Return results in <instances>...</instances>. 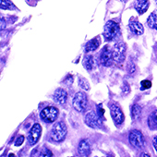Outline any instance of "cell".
Instances as JSON below:
<instances>
[{
  "label": "cell",
  "mask_w": 157,
  "mask_h": 157,
  "mask_svg": "<svg viewBox=\"0 0 157 157\" xmlns=\"http://www.w3.org/2000/svg\"><path fill=\"white\" fill-rule=\"evenodd\" d=\"M67 126L64 122L60 121L56 123V125L53 127L51 130V138L54 141L60 142L62 141L66 135H67Z\"/></svg>",
  "instance_id": "1"
},
{
  "label": "cell",
  "mask_w": 157,
  "mask_h": 157,
  "mask_svg": "<svg viewBox=\"0 0 157 157\" xmlns=\"http://www.w3.org/2000/svg\"><path fill=\"white\" fill-rule=\"evenodd\" d=\"M87 96L84 93L82 92H78L75 94L74 98H73V107L75 108V110H77L78 112H82L85 110V108L87 107Z\"/></svg>",
  "instance_id": "2"
},
{
  "label": "cell",
  "mask_w": 157,
  "mask_h": 157,
  "mask_svg": "<svg viewBox=\"0 0 157 157\" xmlns=\"http://www.w3.org/2000/svg\"><path fill=\"white\" fill-rule=\"evenodd\" d=\"M118 32H119V25L117 22H115L113 21H107L105 26V30H104L105 39L106 41L113 40L117 36Z\"/></svg>",
  "instance_id": "3"
},
{
  "label": "cell",
  "mask_w": 157,
  "mask_h": 157,
  "mask_svg": "<svg viewBox=\"0 0 157 157\" xmlns=\"http://www.w3.org/2000/svg\"><path fill=\"white\" fill-rule=\"evenodd\" d=\"M126 44L123 42H118L114 45L113 51H112V55H113V59L117 62V63H121L125 60L126 57Z\"/></svg>",
  "instance_id": "4"
},
{
  "label": "cell",
  "mask_w": 157,
  "mask_h": 157,
  "mask_svg": "<svg viewBox=\"0 0 157 157\" xmlns=\"http://www.w3.org/2000/svg\"><path fill=\"white\" fill-rule=\"evenodd\" d=\"M110 113H111L113 121L115 122V124L117 126H120L121 124H123L125 117H124V113L118 104L114 103L110 105Z\"/></svg>",
  "instance_id": "5"
},
{
  "label": "cell",
  "mask_w": 157,
  "mask_h": 157,
  "mask_svg": "<svg viewBox=\"0 0 157 157\" xmlns=\"http://www.w3.org/2000/svg\"><path fill=\"white\" fill-rule=\"evenodd\" d=\"M58 117V110L55 106H47L41 112V118L48 123H53Z\"/></svg>",
  "instance_id": "6"
},
{
  "label": "cell",
  "mask_w": 157,
  "mask_h": 157,
  "mask_svg": "<svg viewBox=\"0 0 157 157\" xmlns=\"http://www.w3.org/2000/svg\"><path fill=\"white\" fill-rule=\"evenodd\" d=\"M128 140H129L130 144L137 149H140L144 145L143 135L140 130H137V129H133L130 131V133L128 135Z\"/></svg>",
  "instance_id": "7"
},
{
  "label": "cell",
  "mask_w": 157,
  "mask_h": 157,
  "mask_svg": "<svg viewBox=\"0 0 157 157\" xmlns=\"http://www.w3.org/2000/svg\"><path fill=\"white\" fill-rule=\"evenodd\" d=\"M84 121H85L86 125L92 128H98L102 125L101 117H99V115H97L94 111H90L86 114Z\"/></svg>",
  "instance_id": "8"
},
{
  "label": "cell",
  "mask_w": 157,
  "mask_h": 157,
  "mask_svg": "<svg viewBox=\"0 0 157 157\" xmlns=\"http://www.w3.org/2000/svg\"><path fill=\"white\" fill-rule=\"evenodd\" d=\"M42 134V128L41 125L36 123L33 126V128H31L30 132H29V136H28V140L29 143L31 145H34L40 139Z\"/></svg>",
  "instance_id": "9"
},
{
  "label": "cell",
  "mask_w": 157,
  "mask_h": 157,
  "mask_svg": "<svg viewBox=\"0 0 157 157\" xmlns=\"http://www.w3.org/2000/svg\"><path fill=\"white\" fill-rule=\"evenodd\" d=\"M100 60H101V63L103 64V66H105V67L111 66L112 61H113L114 59H113L112 52L109 50L108 46H105V47L103 48V50H102V52H101Z\"/></svg>",
  "instance_id": "10"
},
{
  "label": "cell",
  "mask_w": 157,
  "mask_h": 157,
  "mask_svg": "<svg viewBox=\"0 0 157 157\" xmlns=\"http://www.w3.org/2000/svg\"><path fill=\"white\" fill-rule=\"evenodd\" d=\"M78 151L81 155L82 156H88L91 153V144L88 140H82L78 143Z\"/></svg>",
  "instance_id": "11"
},
{
  "label": "cell",
  "mask_w": 157,
  "mask_h": 157,
  "mask_svg": "<svg viewBox=\"0 0 157 157\" xmlns=\"http://www.w3.org/2000/svg\"><path fill=\"white\" fill-rule=\"evenodd\" d=\"M150 6V2L149 0H136L134 3V8L137 10V12L139 14H143L145 13Z\"/></svg>",
  "instance_id": "12"
},
{
  "label": "cell",
  "mask_w": 157,
  "mask_h": 157,
  "mask_svg": "<svg viewBox=\"0 0 157 157\" xmlns=\"http://www.w3.org/2000/svg\"><path fill=\"white\" fill-rule=\"evenodd\" d=\"M129 29L131 30V32L137 35H141L144 33V28L142 26V24L136 21L135 19H131L129 21Z\"/></svg>",
  "instance_id": "13"
},
{
  "label": "cell",
  "mask_w": 157,
  "mask_h": 157,
  "mask_svg": "<svg viewBox=\"0 0 157 157\" xmlns=\"http://www.w3.org/2000/svg\"><path fill=\"white\" fill-rule=\"evenodd\" d=\"M67 94L65 90L59 88L57 90H56L55 94H54V100L56 103L59 104V105H64L67 102Z\"/></svg>",
  "instance_id": "14"
},
{
  "label": "cell",
  "mask_w": 157,
  "mask_h": 157,
  "mask_svg": "<svg viewBox=\"0 0 157 157\" xmlns=\"http://www.w3.org/2000/svg\"><path fill=\"white\" fill-rule=\"evenodd\" d=\"M100 45V38L99 37H95L94 39H92L91 41H89L86 45H85V52L89 53L92 51L96 50Z\"/></svg>",
  "instance_id": "15"
},
{
  "label": "cell",
  "mask_w": 157,
  "mask_h": 157,
  "mask_svg": "<svg viewBox=\"0 0 157 157\" xmlns=\"http://www.w3.org/2000/svg\"><path fill=\"white\" fill-rule=\"evenodd\" d=\"M147 23L150 28L156 29L157 28V10H154L148 18Z\"/></svg>",
  "instance_id": "16"
},
{
  "label": "cell",
  "mask_w": 157,
  "mask_h": 157,
  "mask_svg": "<svg viewBox=\"0 0 157 157\" xmlns=\"http://www.w3.org/2000/svg\"><path fill=\"white\" fill-rule=\"evenodd\" d=\"M94 56L91 55L85 56L83 58V67L87 69V70H92L94 67Z\"/></svg>",
  "instance_id": "17"
},
{
  "label": "cell",
  "mask_w": 157,
  "mask_h": 157,
  "mask_svg": "<svg viewBox=\"0 0 157 157\" xmlns=\"http://www.w3.org/2000/svg\"><path fill=\"white\" fill-rule=\"evenodd\" d=\"M141 115V107L139 105H134L131 107V117L134 120H137L140 118Z\"/></svg>",
  "instance_id": "18"
},
{
  "label": "cell",
  "mask_w": 157,
  "mask_h": 157,
  "mask_svg": "<svg viewBox=\"0 0 157 157\" xmlns=\"http://www.w3.org/2000/svg\"><path fill=\"white\" fill-rule=\"evenodd\" d=\"M148 122H149V126L151 128H157V110H155L149 117Z\"/></svg>",
  "instance_id": "19"
},
{
  "label": "cell",
  "mask_w": 157,
  "mask_h": 157,
  "mask_svg": "<svg viewBox=\"0 0 157 157\" xmlns=\"http://www.w3.org/2000/svg\"><path fill=\"white\" fill-rule=\"evenodd\" d=\"M0 8L1 10H14L15 6L10 0H0Z\"/></svg>",
  "instance_id": "20"
},
{
  "label": "cell",
  "mask_w": 157,
  "mask_h": 157,
  "mask_svg": "<svg viewBox=\"0 0 157 157\" xmlns=\"http://www.w3.org/2000/svg\"><path fill=\"white\" fill-rule=\"evenodd\" d=\"M78 85H80L81 88H82L85 91L90 90V84H89L88 81L86 80V78H82V77H81L80 78H78Z\"/></svg>",
  "instance_id": "21"
},
{
  "label": "cell",
  "mask_w": 157,
  "mask_h": 157,
  "mask_svg": "<svg viewBox=\"0 0 157 157\" xmlns=\"http://www.w3.org/2000/svg\"><path fill=\"white\" fill-rule=\"evenodd\" d=\"M39 157H53V153L48 149H44L41 153L39 154Z\"/></svg>",
  "instance_id": "22"
},
{
  "label": "cell",
  "mask_w": 157,
  "mask_h": 157,
  "mask_svg": "<svg viewBox=\"0 0 157 157\" xmlns=\"http://www.w3.org/2000/svg\"><path fill=\"white\" fill-rule=\"evenodd\" d=\"M140 84H141V90H146V89H149V88H151V82H150V81H147V80H145V81H142L141 82H140Z\"/></svg>",
  "instance_id": "23"
},
{
  "label": "cell",
  "mask_w": 157,
  "mask_h": 157,
  "mask_svg": "<svg viewBox=\"0 0 157 157\" xmlns=\"http://www.w3.org/2000/svg\"><path fill=\"white\" fill-rule=\"evenodd\" d=\"M24 140H25V138L22 135L20 136V137H18L17 140H16V141H15V146H21L24 142Z\"/></svg>",
  "instance_id": "24"
},
{
  "label": "cell",
  "mask_w": 157,
  "mask_h": 157,
  "mask_svg": "<svg viewBox=\"0 0 157 157\" xmlns=\"http://www.w3.org/2000/svg\"><path fill=\"white\" fill-rule=\"evenodd\" d=\"M128 71H129L131 74H133V73L135 72V66H134L133 63H130V64L128 65Z\"/></svg>",
  "instance_id": "25"
},
{
  "label": "cell",
  "mask_w": 157,
  "mask_h": 157,
  "mask_svg": "<svg viewBox=\"0 0 157 157\" xmlns=\"http://www.w3.org/2000/svg\"><path fill=\"white\" fill-rule=\"evenodd\" d=\"M152 143H153V147L155 149V151H157V136H155L152 140Z\"/></svg>",
  "instance_id": "26"
},
{
  "label": "cell",
  "mask_w": 157,
  "mask_h": 157,
  "mask_svg": "<svg viewBox=\"0 0 157 157\" xmlns=\"http://www.w3.org/2000/svg\"><path fill=\"white\" fill-rule=\"evenodd\" d=\"M141 157H151L148 153H143L142 155H141Z\"/></svg>",
  "instance_id": "27"
},
{
  "label": "cell",
  "mask_w": 157,
  "mask_h": 157,
  "mask_svg": "<svg viewBox=\"0 0 157 157\" xmlns=\"http://www.w3.org/2000/svg\"><path fill=\"white\" fill-rule=\"evenodd\" d=\"M9 157H16V156H15V154H14V153H12V152H11V153H10V154H9Z\"/></svg>",
  "instance_id": "28"
},
{
  "label": "cell",
  "mask_w": 157,
  "mask_h": 157,
  "mask_svg": "<svg viewBox=\"0 0 157 157\" xmlns=\"http://www.w3.org/2000/svg\"><path fill=\"white\" fill-rule=\"evenodd\" d=\"M156 30H157V28H156Z\"/></svg>",
  "instance_id": "29"
}]
</instances>
